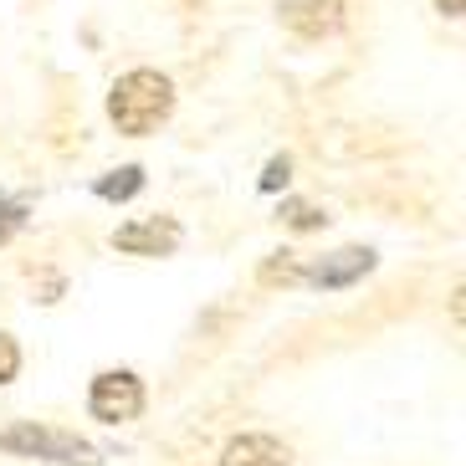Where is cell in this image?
I'll use <instances>...</instances> for the list:
<instances>
[{
    "label": "cell",
    "mask_w": 466,
    "mask_h": 466,
    "mask_svg": "<svg viewBox=\"0 0 466 466\" xmlns=\"http://www.w3.org/2000/svg\"><path fill=\"white\" fill-rule=\"evenodd\" d=\"M169 113H175V87H169L165 72H154V67H138V72H128V77H118L113 93H108V118H113V128L128 134V138L154 134Z\"/></svg>",
    "instance_id": "1"
},
{
    "label": "cell",
    "mask_w": 466,
    "mask_h": 466,
    "mask_svg": "<svg viewBox=\"0 0 466 466\" xmlns=\"http://www.w3.org/2000/svg\"><path fill=\"white\" fill-rule=\"evenodd\" d=\"M0 451H26L36 461H56V466H103L97 446L77 436H62V431H36V425H21V431H5L0 436Z\"/></svg>",
    "instance_id": "2"
},
{
    "label": "cell",
    "mask_w": 466,
    "mask_h": 466,
    "mask_svg": "<svg viewBox=\"0 0 466 466\" xmlns=\"http://www.w3.org/2000/svg\"><path fill=\"white\" fill-rule=\"evenodd\" d=\"M87 410L97 415V420H134L138 410H144V384H138V374L128 370H108V374H97L93 390H87Z\"/></svg>",
    "instance_id": "3"
},
{
    "label": "cell",
    "mask_w": 466,
    "mask_h": 466,
    "mask_svg": "<svg viewBox=\"0 0 466 466\" xmlns=\"http://www.w3.org/2000/svg\"><path fill=\"white\" fill-rule=\"evenodd\" d=\"M113 247L128 251V257H169V251L179 247V226L165 216L134 220V226H118V231H113Z\"/></svg>",
    "instance_id": "4"
},
{
    "label": "cell",
    "mask_w": 466,
    "mask_h": 466,
    "mask_svg": "<svg viewBox=\"0 0 466 466\" xmlns=\"http://www.w3.org/2000/svg\"><path fill=\"white\" fill-rule=\"evenodd\" d=\"M364 272H374V251H364V247H343L333 257H323L318 267H302V277L318 282V288H349Z\"/></svg>",
    "instance_id": "5"
},
{
    "label": "cell",
    "mask_w": 466,
    "mask_h": 466,
    "mask_svg": "<svg viewBox=\"0 0 466 466\" xmlns=\"http://www.w3.org/2000/svg\"><path fill=\"white\" fill-rule=\"evenodd\" d=\"M288 11V26L298 31V36H333V31L343 26V0H292V5H282Z\"/></svg>",
    "instance_id": "6"
},
{
    "label": "cell",
    "mask_w": 466,
    "mask_h": 466,
    "mask_svg": "<svg viewBox=\"0 0 466 466\" xmlns=\"http://www.w3.org/2000/svg\"><path fill=\"white\" fill-rule=\"evenodd\" d=\"M220 466H292V451L277 436H236L220 451Z\"/></svg>",
    "instance_id": "7"
},
{
    "label": "cell",
    "mask_w": 466,
    "mask_h": 466,
    "mask_svg": "<svg viewBox=\"0 0 466 466\" xmlns=\"http://www.w3.org/2000/svg\"><path fill=\"white\" fill-rule=\"evenodd\" d=\"M138 190H144V169H138V165L113 169V175L97 179V195H103V200H134Z\"/></svg>",
    "instance_id": "8"
},
{
    "label": "cell",
    "mask_w": 466,
    "mask_h": 466,
    "mask_svg": "<svg viewBox=\"0 0 466 466\" xmlns=\"http://www.w3.org/2000/svg\"><path fill=\"white\" fill-rule=\"evenodd\" d=\"M288 220L298 226V231H318V226H323L329 216H323V210H313V206H302V200H298V206H288Z\"/></svg>",
    "instance_id": "9"
},
{
    "label": "cell",
    "mask_w": 466,
    "mask_h": 466,
    "mask_svg": "<svg viewBox=\"0 0 466 466\" xmlns=\"http://www.w3.org/2000/svg\"><path fill=\"white\" fill-rule=\"evenodd\" d=\"M15 370H21V349H15L5 333H0V384L5 380H15Z\"/></svg>",
    "instance_id": "10"
},
{
    "label": "cell",
    "mask_w": 466,
    "mask_h": 466,
    "mask_svg": "<svg viewBox=\"0 0 466 466\" xmlns=\"http://www.w3.org/2000/svg\"><path fill=\"white\" fill-rule=\"evenodd\" d=\"M288 175H292L288 159H272V165H267V175H261V190H267V195L282 190V185H288Z\"/></svg>",
    "instance_id": "11"
},
{
    "label": "cell",
    "mask_w": 466,
    "mask_h": 466,
    "mask_svg": "<svg viewBox=\"0 0 466 466\" xmlns=\"http://www.w3.org/2000/svg\"><path fill=\"white\" fill-rule=\"evenodd\" d=\"M436 5H441L446 15H461V0H436Z\"/></svg>",
    "instance_id": "12"
},
{
    "label": "cell",
    "mask_w": 466,
    "mask_h": 466,
    "mask_svg": "<svg viewBox=\"0 0 466 466\" xmlns=\"http://www.w3.org/2000/svg\"><path fill=\"white\" fill-rule=\"evenodd\" d=\"M0 216H11V220H15V216H21V206H5V195H0Z\"/></svg>",
    "instance_id": "13"
}]
</instances>
